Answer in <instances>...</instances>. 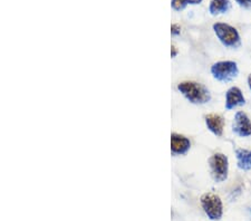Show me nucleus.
<instances>
[{
  "label": "nucleus",
  "instance_id": "f257e3e1",
  "mask_svg": "<svg viewBox=\"0 0 251 221\" xmlns=\"http://www.w3.org/2000/svg\"><path fill=\"white\" fill-rule=\"evenodd\" d=\"M176 88L190 103L196 104V105H203L211 100V93L208 87L199 82L183 80L177 84Z\"/></svg>",
  "mask_w": 251,
  "mask_h": 221
},
{
  "label": "nucleus",
  "instance_id": "f03ea898",
  "mask_svg": "<svg viewBox=\"0 0 251 221\" xmlns=\"http://www.w3.org/2000/svg\"><path fill=\"white\" fill-rule=\"evenodd\" d=\"M212 28L219 42L225 47L233 48V49L240 47L241 38L236 27L226 23H216L213 24Z\"/></svg>",
  "mask_w": 251,
  "mask_h": 221
},
{
  "label": "nucleus",
  "instance_id": "7ed1b4c3",
  "mask_svg": "<svg viewBox=\"0 0 251 221\" xmlns=\"http://www.w3.org/2000/svg\"><path fill=\"white\" fill-rule=\"evenodd\" d=\"M212 77L221 83H229L238 77L239 67L234 60H219L210 67Z\"/></svg>",
  "mask_w": 251,
  "mask_h": 221
},
{
  "label": "nucleus",
  "instance_id": "20e7f679",
  "mask_svg": "<svg viewBox=\"0 0 251 221\" xmlns=\"http://www.w3.org/2000/svg\"><path fill=\"white\" fill-rule=\"evenodd\" d=\"M210 175L214 182L221 183L228 179L229 175V160L224 153L217 152L212 154L208 160Z\"/></svg>",
  "mask_w": 251,
  "mask_h": 221
},
{
  "label": "nucleus",
  "instance_id": "39448f33",
  "mask_svg": "<svg viewBox=\"0 0 251 221\" xmlns=\"http://www.w3.org/2000/svg\"><path fill=\"white\" fill-rule=\"evenodd\" d=\"M201 207L205 215L211 220H220L224 215V204L218 195L213 192H205L200 198Z\"/></svg>",
  "mask_w": 251,
  "mask_h": 221
},
{
  "label": "nucleus",
  "instance_id": "423d86ee",
  "mask_svg": "<svg viewBox=\"0 0 251 221\" xmlns=\"http://www.w3.org/2000/svg\"><path fill=\"white\" fill-rule=\"evenodd\" d=\"M232 132L239 138L251 136V120L244 111H238L232 120Z\"/></svg>",
  "mask_w": 251,
  "mask_h": 221
},
{
  "label": "nucleus",
  "instance_id": "0eeeda50",
  "mask_svg": "<svg viewBox=\"0 0 251 221\" xmlns=\"http://www.w3.org/2000/svg\"><path fill=\"white\" fill-rule=\"evenodd\" d=\"M246 104V98L240 88L237 86H231L226 92L225 107L226 111H232L234 108L242 106Z\"/></svg>",
  "mask_w": 251,
  "mask_h": 221
},
{
  "label": "nucleus",
  "instance_id": "6e6552de",
  "mask_svg": "<svg viewBox=\"0 0 251 221\" xmlns=\"http://www.w3.org/2000/svg\"><path fill=\"white\" fill-rule=\"evenodd\" d=\"M204 123L213 135L221 138L225 131V119L221 114L209 113L204 116Z\"/></svg>",
  "mask_w": 251,
  "mask_h": 221
},
{
  "label": "nucleus",
  "instance_id": "1a4fd4ad",
  "mask_svg": "<svg viewBox=\"0 0 251 221\" xmlns=\"http://www.w3.org/2000/svg\"><path fill=\"white\" fill-rule=\"evenodd\" d=\"M191 147V141L180 133L171 134V152L174 155H183Z\"/></svg>",
  "mask_w": 251,
  "mask_h": 221
},
{
  "label": "nucleus",
  "instance_id": "9d476101",
  "mask_svg": "<svg viewBox=\"0 0 251 221\" xmlns=\"http://www.w3.org/2000/svg\"><path fill=\"white\" fill-rule=\"evenodd\" d=\"M237 159V167L241 171H251V150L239 147L234 151Z\"/></svg>",
  "mask_w": 251,
  "mask_h": 221
},
{
  "label": "nucleus",
  "instance_id": "9b49d317",
  "mask_svg": "<svg viewBox=\"0 0 251 221\" xmlns=\"http://www.w3.org/2000/svg\"><path fill=\"white\" fill-rule=\"evenodd\" d=\"M231 3L229 0H211L209 5V13L212 16H218L228 13Z\"/></svg>",
  "mask_w": 251,
  "mask_h": 221
},
{
  "label": "nucleus",
  "instance_id": "f8f14e48",
  "mask_svg": "<svg viewBox=\"0 0 251 221\" xmlns=\"http://www.w3.org/2000/svg\"><path fill=\"white\" fill-rule=\"evenodd\" d=\"M202 0H172L171 6L174 10H182L188 5H199Z\"/></svg>",
  "mask_w": 251,
  "mask_h": 221
},
{
  "label": "nucleus",
  "instance_id": "ddd939ff",
  "mask_svg": "<svg viewBox=\"0 0 251 221\" xmlns=\"http://www.w3.org/2000/svg\"><path fill=\"white\" fill-rule=\"evenodd\" d=\"M171 34L174 36H177L181 34V26L179 24H173L171 26Z\"/></svg>",
  "mask_w": 251,
  "mask_h": 221
},
{
  "label": "nucleus",
  "instance_id": "4468645a",
  "mask_svg": "<svg viewBox=\"0 0 251 221\" xmlns=\"http://www.w3.org/2000/svg\"><path fill=\"white\" fill-rule=\"evenodd\" d=\"M242 8H251V0H234Z\"/></svg>",
  "mask_w": 251,
  "mask_h": 221
},
{
  "label": "nucleus",
  "instance_id": "2eb2a0df",
  "mask_svg": "<svg viewBox=\"0 0 251 221\" xmlns=\"http://www.w3.org/2000/svg\"><path fill=\"white\" fill-rule=\"evenodd\" d=\"M176 55H177V48L174 46V45H172L171 46V57L172 58L176 57Z\"/></svg>",
  "mask_w": 251,
  "mask_h": 221
},
{
  "label": "nucleus",
  "instance_id": "dca6fc26",
  "mask_svg": "<svg viewBox=\"0 0 251 221\" xmlns=\"http://www.w3.org/2000/svg\"><path fill=\"white\" fill-rule=\"evenodd\" d=\"M247 84H248L249 90L251 91V73L248 75V77H247Z\"/></svg>",
  "mask_w": 251,
  "mask_h": 221
}]
</instances>
